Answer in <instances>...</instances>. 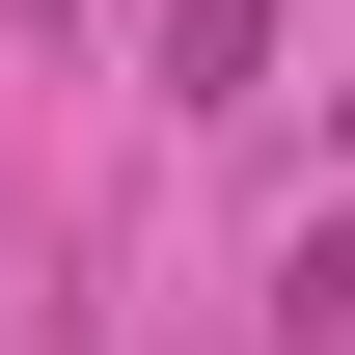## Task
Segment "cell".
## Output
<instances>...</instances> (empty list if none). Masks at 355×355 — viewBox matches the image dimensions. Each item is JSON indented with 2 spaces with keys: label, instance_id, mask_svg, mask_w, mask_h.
Returning a JSON list of instances; mask_svg holds the SVG:
<instances>
[{
  "label": "cell",
  "instance_id": "6da1fadb",
  "mask_svg": "<svg viewBox=\"0 0 355 355\" xmlns=\"http://www.w3.org/2000/svg\"><path fill=\"white\" fill-rule=\"evenodd\" d=\"M164 83H191V110H246V83H273V0H164Z\"/></svg>",
  "mask_w": 355,
  "mask_h": 355
}]
</instances>
